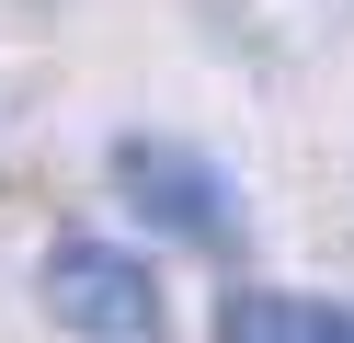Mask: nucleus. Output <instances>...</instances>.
Segmentation results:
<instances>
[{
  "instance_id": "f257e3e1",
  "label": "nucleus",
  "mask_w": 354,
  "mask_h": 343,
  "mask_svg": "<svg viewBox=\"0 0 354 343\" xmlns=\"http://www.w3.org/2000/svg\"><path fill=\"white\" fill-rule=\"evenodd\" d=\"M46 309L69 320L80 343H160L171 332V297L149 274V252L103 240V229H57L46 240Z\"/></svg>"
},
{
  "instance_id": "f03ea898",
  "label": "nucleus",
  "mask_w": 354,
  "mask_h": 343,
  "mask_svg": "<svg viewBox=\"0 0 354 343\" xmlns=\"http://www.w3.org/2000/svg\"><path fill=\"white\" fill-rule=\"evenodd\" d=\"M115 183H126V206H138L149 229L217 252V263H240V183L217 172L194 137H149V126L115 137Z\"/></svg>"
},
{
  "instance_id": "7ed1b4c3",
  "label": "nucleus",
  "mask_w": 354,
  "mask_h": 343,
  "mask_svg": "<svg viewBox=\"0 0 354 343\" xmlns=\"http://www.w3.org/2000/svg\"><path fill=\"white\" fill-rule=\"evenodd\" d=\"M217 343H354V309L308 297V286H229Z\"/></svg>"
}]
</instances>
